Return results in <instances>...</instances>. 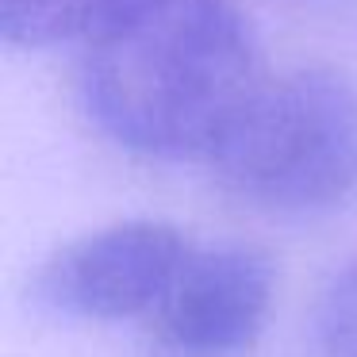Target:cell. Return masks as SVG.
Instances as JSON below:
<instances>
[{
	"instance_id": "obj_1",
	"label": "cell",
	"mask_w": 357,
	"mask_h": 357,
	"mask_svg": "<svg viewBox=\"0 0 357 357\" xmlns=\"http://www.w3.org/2000/svg\"><path fill=\"white\" fill-rule=\"evenodd\" d=\"M265 77L238 0H139L81 47L77 93L112 146L146 162H211Z\"/></svg>"
},
{
	"instance_id": "obj_5",
	"label": "cell",
	"mask_w": 357,
	"mask_h": 357,
	"mask_svg": "<svg viewBox=\"0 0 357 357\" xmlns=\"http://www.w3.org/2000/svg\"><path fill=\"white\" fill-rule=\"evenodd\" d=\"M139 0H0V35L8 47L47 50L77 43L89 47Z\"/></svg>"
},
{
	"instance_id": "obj_3",
	"label": "cell",
	"mask_w": 357,
	"mask_h": 357,
	"mask_svg": "<svg viewBox=\"0 0 357 357\" xmlns=\"http://www.w3.org/2000/svg\"><path fill=\"white\" fill-rule=\"evenodd\" d=\"M192 250L196 242L169 219H116L58 246L39 273V292L70 319L146 323Z\"/></svg>"
},
{
	"instance_id": "obj_4",
	"label": "cell",
	"mask_w": 357,
	"mask_h": 357,
	"mask_svg": "<svg viewBox=\"0 0 357 357\" xmlns=\"http://www.w3.org/2000/svg\"><path fill=\"white\" fill-rule=\"evenodd\" d=\"M277 303V265L246 242L196 246L146 319L158 357H246Z\"/></svg>"
},
{
	"instance_id": "obj_6",
	"label": "cell",
	"mask_w": 357,
	"mask_h": 357,
	"mask_svg": "<svg viewBox=\"0 0 357 357\" xmlns=\"http://www.w3.org/2000/svg\"><path fill=\"white\" fill-rule=\"evenodd\" d=\"M315 346L319 357H357V257L342 265L319 296Z\"/></svg>"
},
{
	"instance_id": "obj_2",
	"label": "cell",
	"mask_w": 357,
	"mask_h": 357,
	"mask_svg": "<svg viewBox=\"0 0 357 357\" xmlns=\"http://www.w3.org/2000/svg\"><path fill=\"white\" fill-rule=\"evenodd\" d=\"M219 188L261 215H323L357 196V81L334 66L269 73L211 154Z\"/></svg>"
}]
</instances>
